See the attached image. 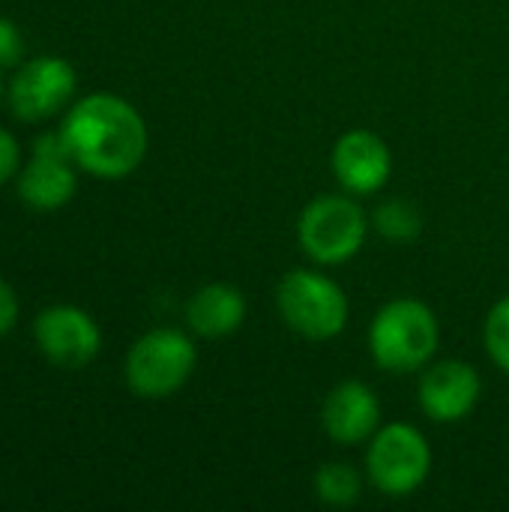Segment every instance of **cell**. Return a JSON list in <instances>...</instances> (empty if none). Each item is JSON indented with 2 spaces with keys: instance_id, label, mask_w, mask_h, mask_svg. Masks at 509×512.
I'll return each instance as SVG.
<instances>
[{
  "instance_id": "obj_1",
  "label": "cell",
  "mask_w": 509,
  "mask_h": 512,
  "mask_svg": "<svg viewBox=\"0 0 509 512\" xmlns=\"http://www.w3.org/2000/svg\"><path fill=\"white\" fill-rule=\"evenodd\" d=\"M60 132L75 165L102 180L132 174L147 156L144 117L114 93H93L75 102Z\"/></svg>"
},
{
  "instance_id": "obj_2",
  "label": "cell",
  "mask_w": 509,
  "mask_h": 512,
  "mask_svg": "<svg viewBox=\"0 0 509 512\" xmlns=\"http://www.w3.org/2000/svg\"><path fill=\"white\" fill-rule=\"evenodd\" d=\"M438 342L441 327L435 312L414 297L390 300L378 309L369 327L372 360L393 375H411L426 369L435 360Z\"/></svg>"
},
{
  "instance_id": "obj_3",
  "label": "cell",
  "mask_w": 509,
  "mask_h": 512,
  "mask_svg": "<svg viewBox=\"0 0 509 512\" xmlns=\"http://www.w3.org/2000/svg\"><path fill=\"white\" fill-rule=\"evenodd\" d=\"M276 309L288 330L309 342H330L348 327V297L318 270H291L276 285Z\"/></svg>"
},
{
  "instance_id": "obj_4",
  "label": "cell",
  "mask_w": 509,
  "mask_h": 512,
  "mask_svg": "<svg viewBox=\"0 0 509 512\" xmlns=\"http://www.w3.org/2000/svg\"><path fill=\"white\" fill-rule=\"evenodd\" d=\"M372 222L351 195H318L297 219V240L309 261L336 267L351 261L369 234Z\"/></svg>"
},
{
  "instance_id": "obj_5",
  "label": "cell",
  "mask_w": 509,
  "mask_h": 512,
  "mask_svg": "<svg viewBox=\"0 0 509 512\" xmlns=\"http://www.w3.org/2000/svg\"><path fill=\"white\" fill-rule=\"evenodd\" d=\"M198 351L183 330L144 333L126 354V384L141 399H168L192 378Z\"/></svg>"
},
{
  "instance_id": "obj_6",
  "label": "cell",
  "mask_w": 509,
  "mask_h": 512,
  "mask_svg": "<svg viewBox=\"0 0 509 512\" xmlns=\"http://www.w3.org/2000/svg\"><path fill=\"white\" fill-rule=\"evenodd\" d=\"M369 483L387 498L414 495L432 474V447L411 423H387L369 438Z\"/></svg>"
},
{
  "instance_id": "obj_7",
  "label": "cell",
  "mask_w": 509,
  "mask_h": 512,
  "mask_svg": "<svg viewBox=\"0 0 509 512\" xmlns=\"http://www.w3.org/2000/svg\"><path fill=\"white\" fill-rule=\"evenodd\" d=\"M483 396L480 372L465 360L429 363L417 384V399L432 423H459L474 414Z\"/></svg>"
},
{
  "instance_id": "obj_8",
  "label": "cell",
  "mask_w": 509,
  "mask_h": 512,
  "mask_svg": "<svg viewBox=\"0 0 509 512\" xmlns=\"http://www.w3.org/2000/svg\"><path fill=\"white\" fill-rule=\"evenodd\" d=\"M72 153L63 132H45L33 144V159L18 180L21 201L33 210H60L75 195Z\"/></svg>"
},
{
  "instance_id": "obj_9",
  "label": "cell",
  "mask_w": 509,
  "mask_h": 512,
  "mask_svg": "<svg viewBox=\"0 0 509 512\" xmlns=\"http://www.w3.org/2000/svg\"><path fill=\"white\" fill-rule=\"evenodd\" d=\"M75 93V69L54 54L24 63L9 87L12 114L21 120H45L57 114Z\"/></svg>"
},
{
  "instance_id": "obj_10",
  "label": "cell",
  "mask_w": 509,
  "mask_h": 512,
  "mask_svg": "<svg viewBox=\"0 0 509 512\" xmlns=\"http://www.w3.org/2000/svg\"><path fill=\"white\" fill-rule=\"evenodd\" d=\"M33 336L39 351L60 369H81L102 348V333L96 321L75 306L45 309L33 324Z\"/></svg>"
},
{
  "instance_id": "obj_11",
  "label": "cell",
  "mask_w": 509,
  "mask_h": 512,
  "mask_svg": "<svg viewBox=\"0 0 509 512\" xmlns=\"http://www.w3.org/2000/svg\"><path fill=\"white\" fill-rule=\"evenodd\" d=\"M330 168L348 195H375L387 186L393 153L372 129H348L330 153Z\"/></svg>"
},
{
  "instance_id": "obj_12",
  "label": "cell",
  "mask_w": 509,
  "mask_h": 512,
  "mask_svg": "<svg viewBox=\"0 0 509 512\" xmlns=\"http://www.w3.org/2000/svg\"><path fill=\"white\" fill-rule=\"evenodd\" d=\"M381 402L375 390L363 381L336 384L321 408V426L327 438L339 447H357L378 432Z\"/></svg>"
},
{
  "instance_id": "obj_13",
  "label": "cell",
  "mask_w": 509,
  "mask_h": 512,
  "mask_svg": "<svg viewBox=\"0 0 509 512\" xmlns=\"http://www.w3.org/2000/svg\"><path fill=\"white\" fill-rule=\"evenodd\" d=\"M246 321V297L228 282L204 285L186 303V324L201 339H225Z\"/></svg>"
},
{
  "instance_id": "obj_14",
  "label": "cell",
  "mask_w": 509,
  "mask_h": 512,
  "mask_svg": "<svg viewBox=\"0 0 509 512\" xmlns=\"http://www.w3.org/2000/svg\"><path fill=\"white\" fill-rule=\"evenodd\" d=\"M312 489L327 507H354L363 495V477L348 462H324L315 471Z\"/></svg>"
},
{
  "instance_id": "obj_15",
  "label": "cell",
  "mask_w": 509,
  "mask_h": 512,
  "mask_svg": "<svg viewBox=\"0 0 509 512\" xmlns=\"http://www.w3.org/2000/svg\"><path fill=\"white\" fill-rule=\"evenodd\" d=\"M372 228H375L384 240H390V243H408V240L420 237V231H423V216H420V210H417L411 201H405V198H390V201H384V204L375 210Z\"/></svg>"
},
{
  "instance_id": "obj_16",
  "label": "cell",
  "mask_w": 509,
  "mask_h": 512,
  "mask_svg": "<svg viewBox=\"0 0 509 512\" xmlns=\"http://www.w3.org/2000/svg\"><path fill=\"white\" fill-rule=\"evenodd\" d=\"M483 342L492 357V363L509 375V297L498 300L483 324Z\"/></svg>"
},
{
  "instance_id": "obj_17",
  "label": "cell",
  "mask_w": 509,
  "mask_h": 512,
  "mask_svg": "<svg viewBox=\"0 0 509 512\" xmlns=\"http://www.w3.org/2000/svg\"><path fill=\"white\" fill-rule=\"evenodd\" d=\"M21 33L9 18H0V66H12L21 60Z\"/></svg>"
},
{
  "instance_id": "obj_18",
  "label": "cell",
  "mask_w": 509,
  "mask_h": 512,
  "mask_svg": "<svg viewBox=\"0 0 509 512\" xmlns=\"http://www.w3.org/2000/svg\"><path fill=\"white\" fill-rule=\"evenodd\" d=\"M15 165H18V141L0 129V186L15 174Z\"/></svg>"
},
{
  "instance_id": "obj_19",
  "label": "cell",
  "mask_w": 509,
  "mask_h": 512,
  "mask_svg": "<svg viewBox=\"0 0 509 512\" xmlns=\"http://www.w3.org/2000/svg\"><path fill=\"white\" fill-rule=\"evenodd\" d=\"M15 318H18V300H15V291L0 279V336L9 333L15 327Z\"/></svg>"
},
{
  "instance_id": "obj_20",
  "label": "cell",
  "mask_w": 509,
  "mask_h": 512,
  "mask_svg": "<svg viewBox=\"0 0 509 512\" xmlns=\"http://www.w3.org/2000/svg\"><path fill=\"white\" fill-rule=\"evenodd\" d=\"M0 93H3V81H0Z\"/></svg>"
}]
</instances>
